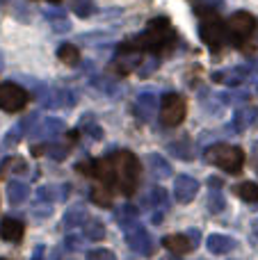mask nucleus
<instances>
[{
	"label": "nucleus",
	"mask_w": 258,
	"mask_h": 260,
	"mask_svg": "<svg viewBox=\"0 0 258 260\" xmlns=\"http://www.w3.org/2000/svg\"><path fill=\"white\" fill-rule=\"evenodd\" d=\"M163 247L167 249V251H172L174 256H181V253H190L192 249H195V244L187 238V233H174L163 240Z\"/></svg>",
	"instance_id": "obj_14"
},
{
	"label": "nucleus",
	"mask_w": 258,
	"mask_h": 260,
	"mask_svg": "<svg viewBox=\"0 0 258 260\" xmlns=\"http://www.w3.org/2000/svg\"><path fill=\"white\" fill-rule=\"evenodd\" d=\"M155 110H158V94H155L153 89H146L137 96L133 112H135L142 121H149V119L155 114Z\"/></svg>",
	"instance_id": "obj_12"
},
{
	"label": "nucleus",
	"mask_w": 258,
	"mask_h": 260,
	"mask_svg": "<svg viewBox=\"0 0 258 260\" xmlns=\"http://www.w3.org/2000/svg\"><path fill=\"white\" fill-rule=\"evenodd\" d=\"M206 206H208V212H213V215H219V212L227 208V201H224L222 192L219 189H213V192L208 194V201H206Z\"/></svg>",
	"instance_id": "obj_31"
},
{
	"label": "nucleus",
	"mask_w": 258,
	"mask_h": 260,
	"mask_svg": "<svg viewBox=\"0 0 258 260\" xmlns=\"http://www.w3.org/2000/svg\"><path fill=\"white\" fill-rule=\"evenodd\" d=\"M206 162L219 167L227 174H240L242 165H245V151L233 144H213L204 151Z\"/></svg>",
	"instance_id": "obj_3"
},
{
	"label": "nucleus",
	"mask_w": 258,
	"mask_h": 260,
	"mask_svg": "<svg viewBox=\"0 0 258 260\" xmlns=\"http://www.w3.org/2000/svg\"><path fill=\"white\" fill-rule=\"evenodd\" d=\"M85 238L91 240V242H101V240L105 238L103 221H99V219H89V221H87V224H85Z\"/></svg>",
	"instance_id": "obj_28"
},
{
	"label": "nucleus",
	"mask_w": 258,
	"mask_h": 260,
	"mask_svg": "<svg viewBox=\"0 0 258 260\" xmlns=\"http://www.w3.org/2000/svg\"><path fill=\"white\" fill-rule=\"evenodd\" d=\"M91 201L99 203L101 208H110L112 206V192L108 187H91Z\"/></svg>",
	"instance_id": "obj_30"
},
{
	"label": "nucleus",
	"mask_w": 258,
	"mask_h": 260,
	"mask_svg": "<svg viewBox=\"0 0 258 260\" xmlns=\"http://www.w3.org/2000/svg\"><path fill=\"white\" fill-rule=\"evenodd\" d=\"M224 25H227L229 39H233V44H242L245 39H249V37L254 35L258 21L254 14H249V12H236L229 16V21L224 23Z\"/></svg>",
	"instance_id": "obj_4"
},
{
	"label": "nucleus",
	"mask_w": 258,
	"mask_h": 260,
	"mask_svg": "<svg viewBox=\"0 0 258 260\" xmlns=\"http://www.w3.org/2000/svg\"><path fill=\"white\" fill-rule=\"evenodd\" d=\"M233 189H236V194L242 199V201H247V203H258V185L251 183V180H245V183L236 185Z\"/></svg>",
	"instance_id": "obj_26"
},
{
	"label": "nucleus",
	"mask_w": 258,
	"mask_h": 260,
	"mask_svg": "<svg viewBox=\"0 0 258 260\" xmlns=\"http://www.w3.org/2000/svg\"><path fill=\"white\" fill-rule=\"evenodd\" d=\"M185 114H187V103L181 94H174V91L165 94L163 105H160V121H163V126L167 128L181 126Z\"/></svg>",
	"instance_id": "obj_5"
},
{
	"label": "nucleus",
	"mask_w": 258,
	"mask_h": 260,
	"mask_svg": "<svg viewBox=\"0 0 258 260\" xmlns=\"http://www.w3.org/2000/svg\"><path fill=\"white\" fill-rule=\"evenodd\" d=\"M44 258H46V244H37L30 260H44Z\"/></svg>",
	"instance_id": "obj_40"
},
{
	"label": "nucleus",
	"mask_w": 258,
	"mask_h": 260,
	"mask_svg": "<svg viewBox=\"0 0 258 260\" xmlns=\"http://www.w3.org/2000/svg\"><path fill=\"white\" fill-rule=\"evenodd\" d=\"M146 165H149V171L153 178L163 180V178H169V176L174 174L172 165L167 162V157H163L160 153H149V157H146Z\"/></svg>",
	"instance_id": "obj_17"
},
{
	"label": "nucleus",
	"mask_w": 258,
	"mask_h": 260,
	"mask_svg": "<svg viewBox=\"0 0 258 260\" xmlns=\"http://www.w3.org/2000/svg\"><path fill=\"white\" fill-rule=\"evenodd\" d=\"M23 221L14 219V217H5L0 221V238L7 240V242H21L23 238Z\"/></svg>",
	"instance_id": "obj_18"
},
{
	"label": "nucleus",
	"mask_w": 258,
	"mask_h": 260,
	"mask_svg": "<svg viewBox=\"0 0 258 260\" xmlns=\"http://www.w3.org/2000/svg\"><path fill=\"white\" fill-rule=\"evenodd\" d=\"M94 85L96 87H101V89L105 91V94H119V87L114 85V82H110V80H103V78H99V80H94Z\"/></svg>",
	"instance_id": "obj_38"
},
{
	"label": "nucleus",
	"mask_w": 258,
	"mask_h": 260,
	"mask_svg": "<svg viewBox=\"0 0 258 260\" xmlns=\"http://www.w3.org/2000/svg\"><path fill=\"white\" fill-rule=\"evenodd\" d=\"M3 64H5V62H3V53H0V71H3Z\"/></svg>",
	"instance_id": "obj_46"
},
{
	"label": "nucleus",
	"mask_w": 258,
	"mask_h": 260,
	"mask_svg": "<svg viewBox=\"0 0 258 260\" xmlns=\"http://www.w3.org/2000/svg\"><path fill=\"white\" fill-rule=\"evenodd\" d=\"M199 194V180H195L192 176H178L174 180V197L178 203H190L195 201V197Z\"/></svg>",
	"instance_id": "obj_10"
},
{
	"label": "nucleus",
	"mask_w": 258,
	"mask_h": 260,
	"mask_svg": "<svg viewBox=\"0 0 258 260\" xmlns=\"http://www.w3.org/2000/svg\"><path fill=\"white\" fill-rule=\"evenodd\" d=\"M30 94L25 87L16 85V82H0V110L5 112H21L25 110Z\"/></svg>",
	"instance_id": "obj_6"
},
{
	"label": "nucleus",
	"mask_w": 258,
	"mask_h": 260,
	"mask_svg": "<svg viewBox=\"0 0 258 260\" xmlns=\"http://www.w3.org/2000/svg\"><path fill=\"white\" fill-rule=\"evenodd\" d=\"M206 247H208V251L215 253V256H227V253H231L233 249H236V240L229 238V235H222V233H213L206 240Z\"/></svg>",
	"instance_id": "obj_16"
},
{
	"label": "nucleus",
	"mask_w": 258,
	"mask_h": 260,
	"mask_svg": "<svg viewBox=\"0 0 258 260\" xmlns=\"http://www.w3.org/2000/svg\"><path fill=\"white\" fill-rule=\"evenodd\" d=\"M64 247H67L69 251L78 249V247H80V235H78V233H69V235H67V240H64Z\"/></svg>",
	"instance_id": "obj_39"
},
{
	"label": "nucleus",
	"mask_w": 258,
	"mask_h": 260,
	"mask_svg": "<svg viewBox=\"0 0 258 260\" xmlns=\"http://www.w3.org/2000/svg\"><path fill=\"white\" fill-rule=\"evenodd\" d=\"M9 169H12L14 174H23V171L27 169V165L23 157H7V160L0 165V171H9Z\"/></svg>",
	"instance_id": "obj_33"
},
{
	"label": "nucleus",
	"mask_w": 258,
	"mask_h": 260,
	"mask_svg": "<svg viewBox=\"0 0 258 260\" xmlns=\"http://www.w3.org/2000/svg\"><path fill=\"white\" fill-rule=\"evenodd\" d=\"M208 185H210L213 189H219V187H222V180L215 178V176H213V178H208Z\"/></svg>",
	"instance_id": "obj_42"
},
{
	"label": "nucleus",
	"mask_w": 258,
	"mask_h": 260,
	"mask_svg": "<svg viewBox=\"0 0 258 260\" xmlns=\"http://www.w3.org/2000/svg\"><path fill=\"white\" fill-rule=\"evenodd\" d=\"M247 76H249V69L247 67H233L222 73H213V80L222 82V85H227V87H238L247 80Z\"/></svg>",
	"instance_id": "obj_15"
},
{
	"label": "nucleus",
	"mask_w": 258,
	"mask_h": 260,
	"mask_svg": "<svg viewBox=\"0 0 258 260\" xmlns=\"http://www.w3.org/2000/svg\"><path fill=\"white\" fill-rule=\"evenodd\" d=\"M78 169L99 178L103 183V187H108L110 192L119 189L123 197H131V194H135L137 185H140L142 165L135 153L117 151L112 155L101 157V160H89L85 165H78Z\"/></svg>",
	"instance_id": "obj_1"
},
{
	"label": "nucleus",
	"mask_w": 258,
	"mask_h": 260,
	"mask_svg": "<svg viewBox=\"0 0 258 260\" xmlns=\"http://www.w3.org/2000/svg\"><path fill=\"white\" fill-rule=\"evenodd\" d=\"M57 57L62 59L64 64H69V67H76L78 59H80V55H78L76 44H62L57 48Z\"/></svg>",
	"instance_id": "obj_29"
},
{
	"label": "nucleus",
	"mask_w": 258,
	"mask_h": 260,
	"mask_svg": "<svg viewBox=\"0 0 258 260\" xmlns=\"http://www.w3.org/2000/svg\"><path fill=\"white\" fill-rule=\"evenodd\" d=\"M67 185L64 187H55V185H41L39 189H37V203H55L59 201L62 197H67Z\"/></svg>",
	"instance_id": "obj_24"
},
{
	"label": "nucleus",
	"mask_w": 258,
	"mask_h": 260,
	"mask_svg": "<svg viewBox=\"0 0 258 260\" xmlns=\"http://www.w3.org/2000/svg\"><path fill=\"white\" fill-rule=\"evenodd\" d=\"M158 64H160V59H158V57H151L149 62H142L140 67H137V69H140V78L151 76V73H153L155 69H158Z\"/></svg>",
	"instance_id": "obj_37"
},
{
	"label": "nucleus",
	"mask_w": 258,
	"mask_h": 260,
	"mask_svg": "<svg viewBox=\"0 0 258 260\" xmlns=\"http://www.w3.org/2000/svg\"><path fill=\"white\" fill-rule=\"evenodd\" d=\"M44 16H46V21L53 25V30L57 32H69L71 30V23H69V18H67V14H64V9H44Z\"/></svg>",
	"instance_id": "obj_22"
},
{
	"label": "nucleus",
	"mask_w": 258,
	"mask_h": 260,
	"mask_svg": "<svg viewBox=\"0 0 258 260\" xmlns=\"http://www.w3.org/2000/svg\"><path fill=\"white\" fill-rule=\"evenodd\" d=\"M87 260H117V256H114L110 249H91V251L85 253Z\"/></svg>",
	"instance_id": "obj_36"
},
{
	"label": "nucleus",
	"mask_w": 258,
	"mask_h": 260,
	"mask_svg": "<svg viewBox=\"0 0 258 260\" xmlns=\"http://www.w3.org/2000/svg\"><path fill=\"white\" fill-rule=\"evenodd\" d=\"M256 91H258V85H256Z\"/></svg>",
	"instance_id": "obj_48"
},
{
	"label": "nucleus",
	"mask_w": 258,
	"mask_h": 260,
	"mask_svg": "<svg viewBox=\"0 0 258 260\" xmlns=\"http://www.w3.org/2000/svg\"><path fill=\"white\" fill-rule=\"evenodd\" d=\"M48 3H53V5H59V3H62V0H48Z\"/></svg>",
	"instance_id": "obj_47"
},
{
	"label": "nucleus",
	"mask_w": 258,
	"mask_h": 260,
	"mask_svg": "<svg viewBox=\"0 0 258 260\" xmlns=\"http://www.w3.org/2000/svg\"><path fill=\"white\" fill-rule=\"evenodd\" d=\"M258 119V110L251 108V105H245V108H238L236 114H233V130L236 133H242L247 130Z\"/></svg>",
	"instance_id": "obj_20"
},
{
	"label": "nucleus",
	"mask_w": 258,
	"mask_h": 260,
	"mask_svg": "<svg viewBox=\"0 0 258 260\" xmlns=\"http://www.w3.org/2000/svg\"><path fill=\"white\" fill-rule=\"evenodd\" d=\"M144 203L151 208V210H155L153 221H160V219H163V212L169 210V194H167V189L160 187V185L151 187L149 194L144 197Z\"/></svg>",
	"instance_id": "obj_11"
},
{
	"label": "nucleus",
	"mask_w": 258,
	"mask_h": 260,
	"mask_svg": "<svg viewBox=\"0 0 258 260\" xmlns=\"http://www.w3.org/2000/svg\"><path fill=\"white\" fill-rule=\"evenodd\" d=\"M35 121H37V114H27L23 121H18L12 130H7V135H5V139H3V144H5V146H16V144L21 142V139L32 130V123H35Z\"/></svg>",
	"instance_id": "obj_13"
},
{
	"label": "nucleus",
	"mask_w": 258,
	"mask_h": 260,
	"mask_svg": "<svg viewBox=\"0 0 258 260\" xmlns=\"http://www.w3.org/2000/svg\"><path fill=\"white\" fill-rule=\"evenodd\" d=\"M0 260H5V258H0Z\"/></svg>",
	"instance_id": "obj_49"
},
{
	"label": "nucleus",
	"mask_w": 258,
	"mask_h": 260,
	"mask_svg": "<svg viewBox=\"0 0 258 260\" xmlns=\"http://www.w3.org/2000/svg\"><path fill=\"white\" fill-rule=\"evenodd\" d=\"M254 169H256V174H258V151H256V155H254Z\"/></svg>",
	"instance_id": "obj_44"
},
{
	"label": "nucleus",
	"mask_w": 258,
	"mask_h": 260,
	"mask_svg": "<svg viewBox=\"0 0 258 260\" xmlns=\"http://www.w3.org/2000/svg\"><path fill=\"white\" fill-rule=\"evenodd\" d=\"M64 130H67V123L62 121V119H57V117H48V119H44L41 123H37V126H32L30 130V137L32 139H55L57 135H62Z\"/></svg>",
	"instance_id": "obj_9"
},
{
	"label": "nucleus",
	"mask_w": 258,
	"mask_h": 260,
	"mask_svg": "<svg viewBox=\"0 0 258 260\" xmlns=\"http://www.w3.org/2000/svg\"><path fill=\"white\" fill-rule=\"evenodd\" d=\"M5 192H7V201L12 203V206H21V203H25L27 197H30V187H27V183H23V180H9Z\"/></svg>",
	"instance_id": "obj_21"
},
{
	"label": "nucleus",
	"mask_w": 258,
	"mask_h": 260,
	"mask_svg": "<svg viewBox=\"0 0 258 260\" xmlns=\"http://www.w3.org/2000/svg\"><path fill=\"white\" fill-rule=\"evenodd\" d=\"M89 221V215H87V208L76 203L71 206L67 212H64V219H62V226L64 229H78V226H85Z\"/></svg>",
	"instance_id": "obj_19"
},
{
	"label": "nucleus",
	"mask_w": 258,
	"mask_h": 260,
	"mask_svg": "<svg viewBox=\"0 0 258 260\" xmlns=\"http://www.w3.org/2000/svg\"><path fill=\"white\" fill-rule=\"evenodd\" d=\"M187 238L192 240V244H195V247L199 244V233H197V231H190V233H187Z\"/></svg>",
	"instance_id": "obj_43"
},
{
	"label": "nucleus",
	"mask_w": 258,
	"mask_h": 260,
	"mask_svg": "<svg viewBox=\"0 0 258 260\" xmlns=\"http://www.w3.org/2000/svg\"><path fill=\"white\" fill-rule=\"evenodd\" d=\"M80 130L91 139H103V128L96 123V119L91 117V114H85V117L80 119Z\"/></svg>",
	"instance_id": "obj_27"
},
{
	"label": "nucleus",
	"mask_w": 258,
	"mask_h": 260,
	"mask_svg": "<svg viewBox=\"0 0 258 260\" xmlns=\"http://www.w3.org/2000/svg\"><path fill=\"white\" fill-rule=\"evenodd\" d=\"M163 260H181V258H178V256H165Z\"/></svg>",
	"instance_id": "obj_45"
},
{
	"label": "nucleus",
	"mask_w": 258,
	"mask_h": 260,
	"mask_svg": "<svg viewBox=\"0 0 258 260\" xmlns=\"http://www.w3.org/2000/svg\"><path fill=\"white\" fill-rule=\"evenodd\" d=\"M126 244H128V249H133V251L140 253V256H151V253L155 251L153 238H151L149 231H146L140 221L133 224L131 229H126Z\"/></svg>",
	"instance_id": "obj_8"
},
{
	"label": "nucleus",
	"mask_w": 258,
	"mask_h": 260,
	"mask_svg": "<svg viewBox=\"0 0 258 260\" xmlns=\"http://www.w3.org/2000/svg\"><path fill=\"white\" fill-rule=\"evenodd\" d=\"M71 9L76 12V16L89 18L94 14V0H71Z\"/></svg>",
	"instance_id": "obj_32"
},
{
	"label": "nucleus",
	"mask_w": 258,
	"mask_h": 260,
	"mask_svg": "<svg viewBox=\"0 0 258 260\" xmlns=\"http://www.w3.org/2000/svg\"><path fill=\"white\" fill-rule=\"evenodd\" d=\"M114 217H117V224L121 226L123 231L131 229L133 224H137V217H140V210H137L135 206H131V203H126V206H119L117 210H114Z\"/></svg>",
	"instance_id": "obj_23"
},
{
	"label": "nucleus",
	"mask_w": 258,
	"mask_h": 260,
	"mask_svg": "<svg viewBox=\"0 0 258 260\" xmlns=\"http://www.w3.org/2000/svg\"><path fill=\"white\" fill-rule=\"evenodd\" d=\"M201 5H204L208 12H215L217 7H222L224 5V0H201Z\"/></svg>",
	"instance_id": "obj_41"
},
{
	"label": "nucleus",
	"mask_w": 258,
	"mask_h": 260,
	"mask_svg": "<svg viewBox=\"0 0 258 260\" xmlns=\"http://www.w3.org/2000/svg\"><path fill=\"white\" fill-rule=\"evenodd\" d=\"M167 151L172 153V155H176V157H181V160H192L195 157V151H192V144H190V139H178V142H169L167 144Z\"/></svg>",
	"instance_id": "obj_25"
},
{
	"label": "nucleus",
	"mask_w": 258,
	"mask_h": 260,
	"mask_svg": "<svg viewBox=\"0 0 258 260\" xmlns=\"http://www.w3.org/2000/svg\"><path fill=\"white\" fill-rule=\"evenodd\" d=\"M176 41V30L172 27V23L167 21V16H158L153 21H149V25L140 32L133 41L128 44L135 50H144V53H158L165 50Z\"/></svg>",
	"instance_id": "obj_2"
},
{
	"label": "nucleus",
	"mask_w": 258,
	"mask_h": 260,
	"mask_svg": "<svg viewBox=\"0 0 258 260\" xmlns=\"http://www.w3.org/2000/svg\"><path fill=\"white\" fill-rule=\"evenodd\" d=\"M199 37H201L204 44L210 46V48H217V46H222L224 41L229 39L227 25L222 23V18H217L215 12H208L204 16V21H201V25H199Z\"/></svg>",
	"instance_id": "obj_7"
},
{
	"label": "nucleus",
	"mask_w": 258,
	"mask_h": 260,
	"mask_svg": "<svg viewBox=\"0 0 258 260\" xmlns=\"http://www.w3.org/2000/svg\"><path fill=\"white\" fill-rule=\"evenodd\" d=\"M69 148H71V144H50V146H46V153L53 160H64L69 155Z\"/></svg>",
	"instance_id": "obj_35"
},
{
	"label": "nucleus",
	"mask_w": 258,
	"mask_h": 260,
	"mask_svg": "<svg viewBox=\"0 0 258 260\" xmlns=\"http://www.w3.org/2000/svg\"><path fill=\"white\" fill-rule=\"evenodd\" d=\"M0 3H3L5 7L14 14V18H18V21H21V18H23V21H27V14H30V12L25 9V5L16 3V0H0Z\"/></svg>",
	"instance_id": "obj_34"
}]
</instances>
